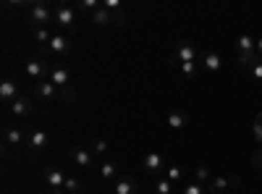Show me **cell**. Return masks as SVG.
Wrapping results in <instances>:
<instances>
[{"label":"cell","instance_id":"18","mask_svg":"<svg viewBox=\"0 0 262 194\" xmlns=\"http://www.w3.org/2000/svg\"><path fill=\"white\" fill-rule=\"evenodd\" d=\"M202 66H205L207 71H221L223 60H221V55H217V53H205V55H202Z\"/></svg>","mask_w":262,"mask_h":194},{"label":"cell","instance_id":"16","mask_svg":"<svg viewBox=\"0 0 262 194\" xmlns=\"http://www.w3.org/2000/svg\"><path fill=\"white\" fill-rule=\"evenodd\" d=\"M90 21H92V24H97V27H107V24H116V16L102 6L100 11H95V13L90 16Z\"/></svg>","mask_w":262,"mask_h":194},{"label":"cell","instance_id":"15","mask_svg":"<svg viewBox=\"0 0 262 194\" xmlns=\"http://www.w3.org/2000/svg\"><path fill=\"white\" fill-rule=\"evenodd\" d=\"M168 126L173 128V132H181V128H186V126H189V113H184V111H170V113H168Z\"/></svg>","mask_w":262,"mask_h":194},{"label":"cell","instance_id":"27","mask_svg":"<svg viewBox=\"0 0 262 194\" xmlns=\"http://www.w3.org/2000/svg\"><path fill=\"white\" fill-rule=\"evenodd\" d=\"M79 189H81V181L79 179H74V176L66 179V184H63V191L66 194H79Z\"/></svg>","mask_w":262,"mask_h":194},{"label":"cell","instance_id":"4","mask_svg":"<svg viewBox=\"0 0 262 194\" xmlns=\"http://www.w3.org/2000/svg\"><path fill=\"white\" fill-rule=\"evenodd\" d=\"M34 95L39 97V100H45V102H50V100H55V97H60V90L55 87V84L48 79V81H37L34 84Z\"/></svg>","mask_w":262,"mask_h":194},{"label":"cell","instance_id":"25","mask_svg":"<svg viewBox=\"0 0 262 194\" xmlns=\"http://www.w3.org/2000/svg\"><path fill=\"white\" fill-rule=\"evenodd\" d=\"M21 139H24L21 128H8V132H6V144H8V147H18Z\"/></svg>","mask_w":262,"mask_h":194},{"label":"cell","instance_id":"11","mask_svg":"<svg viewBox=\"0 0 262 194\" xmlns=\"http://www.w3.org/2000/svg\"><path fill=\"white\" fill-rule=\"evenodd\" d=\"M50 144V134L45 132V128H34V132L29 134V147L34 149V153H39V149H45Z\"/></svg>","mask_w":262,"mask_h":194},{"label":"cell","instance_id":"30","mask_svg":"<svg viewBox=\"0 0 262 194\" xmlns=\"http://www.w3.org/2000/svg\"><path fill=\"white\" fill-rule=\"evenodd\" d=\"M184 194H207V186L191 181V184H186V186H184Z\"/></svg>","mask_w":262,"mask_h":194},{"label":"cell","instance_id":"22","mask_svg":"<svg viewBox=\"0 0 262 194\" xmlns=\"http://www.w3.org/2000/svg\"><path fill=\"white\" fill-rule=\"evenodd\" d=\"M100 176H102L105 181L116 179V176H118V165H116V163H111V160H107V163H100Z\"/></svg>","mask_w":262,"mask_h":194},{"label":"cell","instance_id":"3","mask_svg":"<svg viewBox=\"0 0 262 194\" xmlns=\"http://www.w3.org/2000/svg\"><path fill=\"white\" fill-rule=\"evenodd\" d=\"M53 21H58V27H74L76 8H74V6H58V8L53 11Z\"/></svg>","mask_w":262,"mask_h":194},{"label":"cell","instance_id":"2","mask_svg":"<svg viewBox=\"0 0 262 194\" xmlns=\"http://www.w3.org/2000/svg\"><path fill=\"white\" fill-rule=\"evenodd\" d=\"M142 168L147 170L149 176H160L163 170H165V158H163L160 153H147V155L142 158Z\"/></svg>","mask_w":262,"mask_h":194},{"label":"cell","instance_id":"33","mask_svg":"<svg viewBox=\"0 0 262 194\" xmlns=\"http://www.w3.org/2000/svg\"><path fill=\"white\" fill-rule=\"evenodd\" d=\"M252 79H254V81H262V60L252 66Z\"/></svg>","mask_w":262,"mask_h":194},{"label":"cell","instance_id":"32","mask_svg":"<svg viewBox=\"0 0 262 194\" xmlns=\"http://www.w3.org/2000/svg\"><path fill=\"white\" fill-rule=\"evenodd\" d=\"M181 74H184L186 79H191V76L196 74V63H181Z\"/></svg>","mask_w":262,"mask_h":194},{"label":"cell","instance_id":"6","mask_svg":"<svg viewBox=\"0 0 262 194\" xmlns=\"http://www.w3.org/2000/svg\"><path fill=\"white\" fill-rule=\"evenodd\" d=\"M24 71H27L29 79L42 81V76H45V71H48V60H45V58H32V60H27Z\"/></svg>","mask_w":262,"mask_h":194},{"label":"cell","instance_id":"5","mask_svg":"<svg viewBox=\"0 0 262 194\" xmlns=\"http://www.w3.org/2000/svg\"><path fill=\"white\" fill-rule=\"evenodd\" d=\"M66 176L60 168H48V174H45V181H48V186L53 189V194H63V184H66Z\"/></svg>","mask_w":262,"mask_h":194},{"label":"cell","instance_id":"24","mask_svg":"<svg viewBox=\"0 0 262 194\" xmlns=\"http://www.w3.org/2000/svg\"><path fill=\"white\" fill-rule=\"evenodd\" d=\"M165 179L173 184V181H184V168L181 165H168L165 168Z\"/></svg>","mask_w":262,"mask_h":194},{"label":"cell","instance_id":"19","mask_svg":"<svg viewBox=\"0 0 262 194\" xmlns=\"http://www.w3.org/2000/svg\"><path fill=\"white\" fill-rule=\"evenodd\" d=\"M194 181H196V184H202V186H207V184L212 181V168H210V165H196V170H194Z\"/></svg>","mask_w":262,"mask_h":194},{"label":"cell","instance_id":"20","mask_svg":"<svg viewBox=\"0 0 262 194\" xmlns=\"http://www.w3.org/2000/svg\"><path fill=\"white\" fill-rule=\"evenodd\" d=\"M259 60H262V55H259V53H238V55H236V63H238L242 69H244V66H247V69H252L254 63H259Z\"/></svg>","mask_w":262,"mask_h":194},{"label":"cell","instance_id":"26","mask_svg":"<svg viewBox=\"0 0 262 194\" xmlns=\"http://www.w3.org/2000/svg\"><path fill=\"white\" fill-rule=\"evenodd\" d=\"M34 39H37L39 45H42V48L48 50V45H50V39H53V34H50L48 29H42V27H39V29H34Z\"/></svg>","mask_w":262,"mask_h":194},{"label":"cell","instance_id":"36","mask_svg":"<svg viewBox=\"0 0 262 194\" xmlns=\"http://www.w3.org/2000/svg\"><path fill=\"white\" fill-rule=\"evenodd\" d=\"M257 53H259V55H262V37H259V39H257Z\"/></svg>","mask_w":262,"mask_h":194},{"label":"cell","instance_id":"28","mask_svg":"<svg viewBox=\"0 0 262 194\" xmlns=\"http://www.w3.org/2000/svg\"><path fill=\"white\" fill-rule=\"evenodd\" d=\"M90 147H92V153H95V155H105L107 149H111L105 139H92V144H90Z\"/></svg>","mask_w":262,"mask_h":194},{"label":"cell","instance_id":"13","mask_svg":"<svg viewBox=\"0 0 262 194\" xmlns=\"http://www.w3.org/2000/svg\"><path fill=\"white\" fill-rule=\"evenodd\" d=\"M69 50H71L69 37H63V34H53L50 45H48V53H53V55H63V53H69Z\"/></svg>","mask_w":262,"mask_h":194},{"label":"cell","instance_id":"31","mask_svg":"<svg viewBox=\"0 0 262 194\" xmlns=\"http://www.w3.org/2000/svg\"><path fill=\"white\" fill-rule=\"evenodd\" d=\"M254 142L262 144V113L254 118Z\"/></svg>","mask_w":262,"mask_h":194},{"label":"cell","instance_id":"9","mask_svg":"<svg viewBox=\"0 0 262 194\" xmlns=\"http://www.w3.org/2000/svg\"><path fill=\"white\" fill-rule=\"evenodd\" d=\"M50 81L55 84L58 90L71 87V71L66 69V66H53V69H50Z\"/></svg>","mask_w":262,"mask_h":194},{"label":"cell","instance_id":"17","mask_svg":"<svg viewBox=\"0 0 262 194\" xmlns=\"http://www.w3.org/2000/svg\"><path fill=\"white\" fill-rule=\"evenodd\" d=\"M113 191L116 194H139V186H137L134 179H118L116 186H113Z\"/></svg>","mask_w":262,"mask_h":194},{"label":"cell","instance_id":"21","mask_svg":"<svg viewBox=\"0 0 262 194\" xmlns=\"http://www.w3.org/2000/svg\"><path fill=\"white\" fill-rule=\"evenodd\" d=\"M236 45H238V53H257V39H252L249 34H242Z\"/></svg>","mask_w":262,"mask_h":194},{"label":"cell","instance_id":"12","mask_svg":"<svg viewBox=\"0 0 262 194\" xmlns=\"http://www.w3.org/2000/svg\"><path fill=\"white\" fill-rule=\"evenodd\" d=\"M176 58L181 63H196V48L184 39V42H179V48H176Z\"/></svg>","mask_w":262,"mask_h":194},{"label":"cell","instance_id":"35","mask_svg":"<svg viewBox=\"0 0 262 194\" xmlns=\"http://www.w3.org/2000/svg\"><path fill=\"white\" fill-rule=\"evenodd\" d=\"M252 163H254V168H262V147H257V149H254Z\"/></svg>","mask_w":262,"mask_h":194},{"label":"cell","instance_id":"34","mask_svg":"<svg viewBox=\"0 0 262 194\" xmlns=\"http://www.w3.org/2000/svg\"><path fill=\"white\" fill-rule=\"evenodd\" d=\"M102 6L107 11H121V0H102Z\"/></svg>","mask_w":262,"mask_h":194},{"label":"cell","instance_id":"10","mask_svg":"<svg viewBox=\"0 0 262 194\" xmlns=\"http://www.w3.org/2000/svg\"><path fill=\"white\" fill-rule=\"evenodd\" d=\"M0 100L8 102V105L13 100H18V84L13 79H3V81H0Z\"/></svg>","mask_w":262,"mask_h":194},{"label":"cell","instance_id":"8","mask_svg":"<svg viewBox=\"0 0 262 194\" xmlns=\"http://www.w3.org/2000/svg\"><path fill=\"white\" fill-rule=\"evenodd\" d=\"M69 155L79 168H92V163H95V153H90L86 147H71Z\"/></svg>","mask_w":262,"mask_h":194},{"label":"cell","instance_id":"29","mask_svg":"<svg viewBox=\"0 0 262 194\" xmlns=\"http://www.w3.org/2000/svg\"><path fill=\"white\" fill-rule=\"evenodd\" d=\"M155 191H158V194H170V191H173V184H170L168 179H158V181H155Z\"/></svg>","mask_w":262,"mask_h":194},{"label":"cell","instance_id":"23","mask_svg":"<svg viewBox=\"0 0 262 194\" xmlns=\"http://www.w3.org/2000/svg\"><path fill=\"white\" fill-rule=\"evenodd\" d=\"M102 8V3L100 0H79V6H76V11H86V13H95V11H100Z\"/></svg>","mask_w":262,"mask_h":194},{"label":"cell","instance_id":"14","mask_svg":"<svg viewBox=\"0 0 262 194\" xmlns=\"http://www.w3.org/2000/svg\"><path fill=\"white\" fill-rule=\"evenodd\" d=\"M32 107H34V105H32L27 97H18V100H13V102L8 105V111H11L16 118H27V116L32 113Z\"/></svg>","mask_w":262,"mask_h":194},{"label":"cell","instance_id":"7","mask_svg":"<svg viewBox=\"0 0 262 194\" xmlns=\"http://www.w3.org/2000/svg\"><path fill=\"white\" fill-rule=\"evenodd\" d=\"M29 13H32V21L37 24V29L42 24H50V18H53V13H50V8L45 3H32L29 6Z\"/></svg>","mask_w":262,"mask_h":194},{"label":"cell","instance_id":"1","mask_svg":"<svg viewBox=\"0 0 262 194\" xmlns=\"http://www.w3.org/2000/svg\"><path fill=\"white\" fill-rule=\"evenodd\" d=\"M231 186H242V179L238 176H215L210 184H207V194H226V189Z\"/></svg>","mask_w":262,"mask_h":194}]
</instances>
